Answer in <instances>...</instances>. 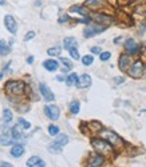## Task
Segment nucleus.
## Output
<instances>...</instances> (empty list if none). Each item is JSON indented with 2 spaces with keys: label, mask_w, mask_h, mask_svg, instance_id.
<instances>
[{
  "label": "nucleus",
  "mask_w": 146,
  "mask_h": 167,
  "mask_svg": "<svg viewBox=\"0 0 146 167\" xmlns=\"http://www.w3.org/2000/svg\"><path fill=\"white\" fill-rule=\"evenodd\" d=\"M48 153L50 154H60L62 153V146H59V144H56V143H51L50 146H48Z\"/></svg>",
  "instance_id": "25"
},
{
  "label": "nucleus",
  "mask_w": 146,
  "mask_h": 167,
  "mask_svg": "<svg viewBox=\"0 0 146 167\" xmlns=\"http://www.w3.org/2000/svg\"><path fill=\"white\" fill-rule=\"evenodd\" d=\"M44 114L46 116L51 120H58L59 119V115H60V111H59V107H56L55 104H48V106H44Z\"/></svg>",
  "instance_id": "7"
},
{
  "label": "nucleus",
  "mask_w": 146,
  "mask_h": 167,
  "mask_svg": "<svg viewBox=\"0 0 146 167\" xmlns=\"http://www.w3.org/2000/svg\"><path fill=\"white\" fill-rule=\"evenodd\" d=\"M56 79H58V80H60V82H62V80H66V79H64V78H63V76H58V78H56Z\"/></svg>",
  "instance_id": "43"
},
{
  "label": "nucleus",
  "mask_w": 146,
  "mask_h": 167,
  "mask_svg": "<svg viewBox=\"0 0 146 167\" xmlns=\"http://www.w3.org/2000/svg\"><path fill=\"white\" fill-rule=\"evenodd\" d=\"M44 166H46V163H44V162H43V161H42L40 163H39V166H38V167H44Z\"/></svg>",
  "instance_id": "42"
},
{
  "label": "nucleus",
  "mask_w": 146,
  "mask_h": 167,
  "mask_svg": "<svg viewBox=\"0 0 146 167\" xmlns=\"http://www.w3.org/2000/svg\"><path fill=\"white\" fill-rule=\"evenodd\" d=\"M68 11H70L71 13H79V15H82V16H87V13H89L83 6H72Z\"/></svg>",
  "instance_id": "19"
},
{
  "label": "nucleus",
  "mask_w": 146,
  "mask_h": 167,
  "mask_svg": "<svg viewBox=\"0 0 146 167\" xmlns=\"http://www.w3.org/2000/svg\"><path fill=\"white\" fill-rule=\"evenodd\" d=\"M10 52H11V47L7 46L4 40H0V55L6 56V55H8Z\"/></svg>",
  "instance_id": "24"
},
{
  "label": "nucleus",
  "mask_w": 146,
  "mask_h": 167,
  "mask_svg": "<svg viewBox=\"0 0 146 167\" xmlns=\"http://www.w3.org/2000/svg\"><path fill=\"white\" fill-rule=\"evenodd\" d=\"M110 58H111V52H109V51H105V52H102L99 55L101 62H106V60H109Z\"/></svg>",
  "instance_id": "33"
},
{
  "label": "nucleus",
  "mask_w": 146,
  "mask_h": 167,
  "mask_svg": "<svg viewBox=\"0 0 146 167\" xmlns=\"http://www.w3.org/2000/svg\"><path fill=\"white\" fill-rule=\"evenodd\" d=\"M48 134H50V135H52V136L59 135V127H58V126H55V124L48 126Z\"/></svg>",
  "instance_id": "29"
},
{
  "label": "nucleus",
  "mask_w": 146,
  "mask_h": 167,
  "mask_svg": "<svg viewBox=\"0 0 146 167\" xmlns=\"http://www.w3.org/2000/svg\"><path fill=\"white\" fill-rule=\"evenodd\" d=\"M63 47L66 48V50H71V48L74 47H78V43H76V39L72 38V36H70V38H66L63 40Z\"/></svg>",
  "instance_id": "17"
},
{
  "label": "nucleus",
  "mask_w": 146,
  "mask_h": 167,
  "mask_svg": "<svg viewBox=\"0 0 146 167\" xmlns=\"http://www.w3.org/2000/svg\"><path fill=\"white\" fill-rule=\"evenodd\" d=\"M39 91H40V94H42L43 98H44L46 102H52V100L55 99V95L52 94V91H51L44 83L39 84Z\"/></svg>",
  "instance_id": "10"
},
{
  "label": "nucleus",
  "mask_w": 146,
  "mask_h": 167,
  "mask_svg": "<svg viewBox=\"0 0 146 167\" xmlns=\"http://www.w3.org/2000/svg\"><path fill=\"white\" fill-rule=\"evenodd\" d=\"M91 146H93V148L98 154H102V155L113 154V146L102 138H93L91 139Z\"/></svg>",
  "instance_id": "2"
},
{
  "label": "nucleus",
  "mask_w": 146,
  "mask_h": 167,
  "mask_svg": "<svg viewBox=\"0 0 146 167\" xmlns=\"http://www.w3.org/2000/svg\"><path fill=\"white\" fill-rule=\"evenodd\" d=\"M93 62H94L93 55H86V56H83V58H82V63H83V66H91V64H93Z\"/></svg>",
  "instance_id": "30"
},
{
  "label": "nucleus",
  "mask_w": 146,
  "mask_h": 167,
  "mask_svg": "<svg viewBox=\"0 0 146 167\" xmlns=\"http://www.w3.org/2000/svg\"><path fill=\"white\" fill-rule=\"evenodd\" d=\"M142 28L146 29V21H145V23H142Z\"/></svg>",
  "instance_id": "44"
},
{
  "label": "nucleus",
  "mask_w": 146,
  "mask_h": 167,
  "mask_svg": "<svg viewBox=\"0 0 146 167\" xmlns=\"http://www.w3.org/2000/svg\"><path fill=\"white\" fill-rule=\"evenodd\" d=\"M91 54H95V55H101L102 54V50L101 47H91Z\"/></svg>",
  "instance_id": "37"
},
{
  "label": "nucleus",
  "mask_w": 146,
  "mask_h": 167,
  "mask_svg": "<svg viewBox=\"0 0 146 167\" xmlns=\"http://www.w3.org/2000/svg\"><path fill=\"white\" fill-rule=\"evenodd\" d=\"M78 79H79V76L76 75L75 72H71L70 75L66 78V84H67V86H76Z\"/></svg>",
  "instance_id": "22"
},
{
  "label": "nucleus",
  "mask_w": 146,
  "mask_h": 167,
  "mask_svg": "<svg viewBox=\"0 0 146 167\" xmlns=\"http://www.w3.org/2000/svg\"><path fill=\"white\" fill-rule=\"evenodd\" d=\"M123 46H125L126 52L130 54V55H137V54L141 51V46H140V44H138L133 38L126 39V42H125V44H123Z\"/></svg>",
  "instance_id": "6"
},
{
  "label": "nucleus",
  "mask_w": 146,
  "mask_h": 167,
  "mask_svg": "<svg viewBox=\"0 0 146 167\" xmlns=\"http://www.w3.org/2000/svg\"><path fill=\"white\" fill-rule=\"evenodd\" d=\"M85 6L91 9H101V8H105L107 4H106L105 0H86Z\"/></svg>",
  "instance_id": "13"
},
{
  "label": "nucleus",
  "mask_w": 146,
  "mask_h": 167,
  "mask_svg": "<svg viewBox=\"0 0 146 167\" xmlns=\"http://www.w3.org/2000/svg\"><path fill=\"white\" fill-rule=\"evenodd\" d=\"M25 84L20 80H10L6 83V92L8 95H21L24 92Z\"/></svg>",
  "instance_id": "3"
},
{
  "label": "nucleus",
  "mask_w": 146,
  "mask_h": 167,
  "mask_svg": "<svg viewBox=\"0 0 146 167\" xmlns=\"http://www.w3.org/2000/svg\"><path fill=\"white\" fill-rule=\"evenodd\" d=\"M0 167H13V166L10 165V163H7V162H2L0 163Z\"/></svg>",
  "instance_id": "39"
},
{
  "label": "nucleus",
  "mask_w": 146,
  "mask_h": 167,
  "mask_svg": "<svg viewBox=\"0 0 146 167\" xmlns=\"http://www.w3.org/2000/svg\"><path fill=\"white\" fill-rule=\"evenodd\" d=\"M91 19H93L95 23L98 24H110L111 21H113V17L111 16H109V15H105V13H102V12H95V13H93L91 15Z\"/></svg>",
  "instance_id": "8"
},
{
  "label": "nucleus",
  "mask_w": 146,
  "mask_h": 167,
  "mask_svg": "<svg viewBox=\"0 0 146 167\" xmlns=\"http://www.w3.org/2000/svg\"><path fill=\"white\" fill-rule=\"evenodd\" d=\"M105 29H106V25H102L98 23H90V24H87V27L83 31V36L85 38H93L95 35H99Z\"/></svg>",
  "instance_id": "4"
},
{
  "label": "nucleus",
  "mask_w": 146,
  "mask_h": 167,
  "mask_svg": "<svg viewBox=\"0 0 146 167\" xmlns=\"http://www.w3.org/2000/svg\"><path fill=\"white\" fill-rule=\"evenodd\" d=\"M13 139L12 136H10L8 134H3V135H0V144L2 146H10V144L13 143Z\"/></svg>",
  "instance_id": "21"
},
{
  "label": "nucleus",
  "mask_w": 146,
  "mask_h": 167,
  "mask_svg": "<svg viewBox=\"0 0 146 167\" xmlns=\"http://www.w3.org/2000/svg\"><path fill=\"white\" fill-rule=\"evenodd\" d=\"M119 68H121V71H127V68L130 67V64H133L131 63V55L130 54H122L121 56H119Z\"/></svg>",
  "instance_id": "11"
},
{
  "label": "nucleus",
  "mask_w": 146,
  "mask_h": 167,
  "mask_svg": "<svg viewBox=\"0 0 146 167\" xmlns=\"http://www.w3.org/2000/svg\"><path fill=\"white\" fill-rule=\"evenodd\" d=\"M25 153V150H24V147L23 146H20V144H16V146H12V148H11V151H10V154L12 155L13 158H20L21 155H23Z\"/></svg>",
  "instance_id": "16"
},
{
  "label": "nucleus",
  "mask_w": 146,
  "mask_h": 167,
  "mask_svg": "<svg viewBox=\"0 0 146 167\" xmlns=\"http://www.w3.org/2000/svg\"><path fill=\"white\" fill-rule=\"evenodd\" d=\"M62 52V48L59 46H55V47H51L47 50V54L50 55V56H59Z\"/></svg>",
  "instance_id": "26"
},
{
  "label": "nucleus",
  "mask_w": 146,
  "mask_h": 167,
  "mask_svg": "<svg viewBox=\"0 0 146 167\" xmlns=\"http://www.w3.org/2000/svg\"><path fill=\"white\" fill-rule=\"evenodd\" d=\"M144 71H145V64L142 60H136L131 64L130 70H129V75L134 79H138L144 75Z\"/></svg>",
  "instance_id": "5"
},
{
  "label": "nucleus",
  "mask_w": 146,
  "mask_h": 167,
  "mask_svg": "<svg viewBox=\"0 0 146 167\" xmlns=\"http://www.w3.org/2000/svg\"><path fill=\"white\" fill-rule=\"evenodd\" d=\"M68 140H70V139H68V136H67V135H63V134H62V135H58V136H56V139L54 140V143H56V144H59V146L63 147L64 144L68 143Z\"/></svg>",
  "instance_id": "23"
},
{
  "label": "nucleus",
  "mask_w": 146,
  "mask_h": 167,
  "mask_svg": "<svg viewBox=\"0 0 146 167\" xmlns=\"http://www.w3.org/2000/svg\"><path fill=\"white\" fill-rule=\"evenodd\" d=\"M68 52H70V56L74 59V60H78L79 58V51H78V47H74V48H71V50H68Z\"/></svg>",
  "instance_id": "31"
},
{
  "label": "nucleus",
  "mask_w": 146,
  "mask_h": 167,
  "mask_svg": "<svg viewBox=\"0 0 146 167\" xmlns=\"http://www.w3.org/2000/svg\"><path fill=\"white\" fill-rule=\"evenodd\" d=\"M4 24H6V28L8 29V31L12 33V35H15L16 31H17V24L15 19H13V16H11V15H7L4 17Z\"/></svg>",
  "instance_id": "12"
},
{
  "label": "nucleus",
  "mask_w": 146,
  "mask_h": 167,
  "mask_svg": "<svg viewBox=\"0 0 146 167\" xmlns=\"http://www.w3.org/2000/svg\"><path fill=\"white\" fill-rule=\"evenodd\" d=\"M105 163V157L102 154H94L91 155L87 161V167H101Z\"/></svg>",
  "instance_id": "9"
},
{
  "label": "nucleus",
  "mask_w": 146,
  "mask_h": 167,
  "mask_svg": "<svg viewBox=\"0 0 146 167\" xmlns=\"http://www.w3.org/2000/svg\"><path fill=\"white\" fill-rule=\"evenodd\" d=\"M3 122L4 123H11L12 122V111H10L8 108L3 111Z\"/></svg>",
  "instance_id": "27"
},
{
  "label": "nucleus",
  "mask_w": 146,
  "mask_h": 167,
  "mask_svg": "<svg viewBox=\"0 0 146 167\" xmlns=\"http://www.w3.org/2000/svg\"><path fill=\"white\" fill-rule=\"evenodd\" d=\"M136 12L140 13V15H146V4L145 6H141V7H137Z\"/></svg>",
  "instance_id": "35"
},
{
  "label": "nucleus",
  "mask_w": 146,
  "mask_h": 167,
  "mask_svg": "<svg viewBox=\"0 0 146 167\" xmlns=\"http://www.w3.org/2000/svg\"><path fill=\"white\" fill-rule=\"evenodd\" d=\"M40 162H42V159L39 157H31L27 161V166L28 167H35V166H39V163Z\"/></svg>",
  "instance_id": "28"
},
{
  "label": "nucleus",
  "mask_w": 146,
  "mask_h": 167,
  "mask_svg": "<svg viewBox=\"0 0 146 167\" xmlns=\"http://www.w3.org/2000/svg\"><path fill=\"white\" fill-rule=\"evenodd\" d=\"M121 40H122V36H119V38H115V39H114V43L118 44V42H121Z\"/></svg>",
  "instance_id": "41"
},
{
  "label": "nucleus",
  "mask_w": 146,
  "mask_h": 167,
  "mask_svg": "<svg viewBox=\"0 0 146 167\" xmlns=\"http://www.w3.org/2000/svg\"><path fill=\"white\" fill-rule=\"evenodd\" d=\"M43 67L47 70V71H56L58 68H59V63H58L55 59H48V60H44L43 62Z\"/></svg>",
  "instance_id": "15"
},
{
  "label": "nucleus",
  "mask_w": 146,
  "mask_h": 167,
  "mask_svg": "<svg viewBox=\"0 0 146 167\" xmlns=\"http://www.w3.org/2000/svg\"><path fill=\"white\" fill-rule=\"evenodd\" d=\"M98 136L105 139L106 142H109L113 147H121L123 144V140L121 136L117 135L114 131H111V130H109V128H101L99 131H98Z\"/></svg>",
  "instance_id": "1"
},
{
  "label": "nucleus",
  "mask_w": 146,
  "mask_h": 167,
  "mask_svg": "<svg viewBox=\"0 0 146 167\" xmlns=\"http://www.w3.org/2000/svg\"><path fill=\"white\" fill-rule=\"evenodd\" d=\"M114 82H115L117 84L123 83V82H125V78H114Z\"/></svg>",
  "instance_id": "38"
},
{
  "label": "nucleus",
  "mask_w": 146,
  "mask_h": 167,
  "mask_svg": "<svg viewBox=\"0 0 146 167\" xmlns=\"http://www.w3.org/2000/svg\"><path fill=\"white\" fill-rule=\"evenodd\" d=\"M19 126H21V127H23V130H30V128H31L30 122H27L25 119H23V118H20V119H19Z\"/></svg>",
  "instance_id": "32"
},
{
  "label": "nucleus",
  "mask_w": 146,
  "mask_h": 167,
  "mask_svg": "<svg viewBox=\"0 0 146 167\" xmlns=\"http://www.w3.org/2000/svg\"><path fill=\"white\" fill-rule=\"evenodd\" d=\"M91 86V76L87 75V74H83V75L79 76L78 83H76V87L78 88H87Z\"/></svg>",
  "instance_id": "14"
},
{
  "label": "nucleus",
  "mask_w": 146,
  "mask_h": 167,
  "mask_svg": "<svg viewBox=\"0 0 146 167\" xmlns=\"http://www.w3.org/2000/svg\"><path fill=\"white\" fill-rule=\"evenodd\" d=\"M27 63H28V64H32V63H34V56H30V58H28V59H27Z\"/></svg>",
  "instance_id": "40"
},
{
  "label": "nucleus",
  "mask_w": 146,
  "mask_h": 167,
  "mask_svg": "<svg viewBox=\"0 0 146 167\" xmlns=\"http://www.w3.org/2000/svg\"><path fill=\"white\" fill-rule=\"evenodd\" d=\"M0 4H6V2H3V0H2V2H0Z\"/></svg>",
  "instance_id": "46"
},
{
  "label": "nucleus",
  "mask_w": 146,
  "mask_h": 167,
  "mask_svg": "<svg viewBox=\"0 0 146 167\" xmlns=\"http://www.w3.org/2000/svg\"><path fill=\"white\" fill-rule=\"evenodd\" d=\"M35 35H36V33H35L34 31H30V32H28V33H27V35H25V36H24V42H28V40L34 39V38H35Z\"/></svg>",
  "instance_id": "36"
},
{
  "label": "nucleus",
  "mask_w": 146,
  "mask_h": 167,
  "mask_svg": "<svg viewBox=\"0 0 146 167\" xmlns=\"http://www.w3.org/2000/svg\"><path fill=\"white\" fill-rule=\"evenodd\" d=\"M145 71H146V68H145Z\"/></svg>",
  "instance_id": "47"
},
{
  "label": "nucleus",
  "mask_w": 146,
  "mask_h": 167,
  "mask_svg": "<svg viewBox=\"0 0 146 167\" xmlns=\"http://www.w3.org/2000/svg\"><path fill=\"white\" fill-rule=\"evenodd\" d=\"M68 108H70V112L72 115L79 114V111H81V103H79L78 100H72L70 104H68Z\"/></svg>",
  "instance_id": "20"
},
{
  "label": "nucleus",
  "mask_w": 146,
  "mask_h": 167,
  "mask_svg": "<svg viewBox=\"0 0 146 167\" xmlns=\"http://www.w3.org/2000/svg\"><path fill=\"white\" fill-rule=\"evenodd\" d=\"M60 62H62V63H63V64H64V68L70 70V71L72 70V63H71L70 60H68V59H66V58H62V59H60Z\"/></svg>",
  "instance_id": "34"
},
{
  "label": "nucleus",
  "mask_w": 146,
  "mask_h": 167,
  "mask_svg": "<svg viewBox=\"0 0 146 167\" xmlns=\"http://www.w3.org/2000/svg\"><path fill=\"white\" fill-rule=\"evenodd\" d=\"M3 76H4V74H3V72H0V80L3 79Z\"/></svg>",
  "instance_id": "45"
},
{
  "label": "nucleus",
  "mask_w": 146,
  "mask_h": 167,
  "mask_svg": "<svg viewBox=\"0 0 146 167\" xmlns=\"http://www.w3.org/2000/svg\"><path fill=\"white\" fill-rule=\"evenodd\" d=\"M11 136H12L15 140L23 139V132H21V128L19 126H13V127L11 128Z\"/></svg>",
  "instance_id": "18"
}]
</instances>
